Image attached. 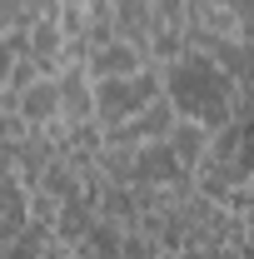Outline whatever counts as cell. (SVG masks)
I'll list each match as a JSON object with an SVG mask.
<instances>
[{
	"instance_id": "1",
	"label": "cell",
	"mask_w": 254,
	"mask_h": 259,
	"mask_svg": "<svg viewBox=\"0 0 254 259\" xmlns=\"http://www.w3.org/2000/svg\"><path fill=\"white\" fill-rule=\"evenodd\" d=\"M170 95L199 125H220L224 115H229V80H224L220 65L204 60V55H190V60L170 75Z\"/></svg>"
},
{
	"instance_id": "2",
	"label": "cell",
	"mask_w": 254,
	"mask_h": 259,
	"mask_svg": "<svg viewBox=\"0 0 254 259\" xmlns=\"http://www.w3.org/2000/svg\"><path fill=\"white\" fill-rule=\"evenodd\" d=\"M150 90H155V80H150V75H130V80H105V85H100V110H105L110 120H120L125 110L145 105V100H150Z\"/></svg>"
}]
</instances>
